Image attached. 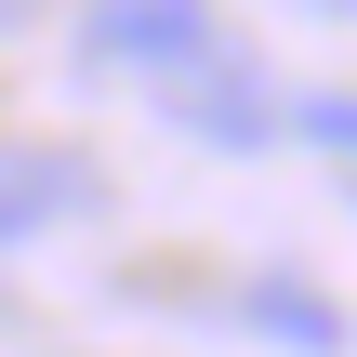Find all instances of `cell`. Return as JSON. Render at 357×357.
Wrapping results in <instances>:
<instances>
[{
    "mask_svg": "<svg viewBox=\"0 0 357 357\" xmlns=\"http://www.w3.org/2000/svg\"><path fill=\"white\" fill-rule=\"evenodd\" d=\"M79 53H93V66H132V79H159V93H172L199 53H225V26H212V13H185V0H119V13H93V26H79Z\"/></svg>",
    "mask_w": 357,
    "mask_h": 357,
    "instance_id": "cell-1",
    "label": "cell"
},
{
    "mask_svg": "<svg viewBox=\"0 0 357 357\" xmlns=\"http://www.w3.org/2000/svg\"><path fill=\"white\" fill-rule=\"evenodd\" d=\"M159 106H172V132H199V146H278V132H291L252 53H199V66H185Z\"/></svg>",
    "mask_w": 357,
    "mask_h": 357,
    "instance_id": "cell-2",
    "label": "cell"
},
{
    "mask_svg": "<svg viewBox=\"0 0 357 357\" xmlns=\"http://www.w3.org/2000/svg\"><path fill=\"white\" fill-rule=\"evenodd\" d=\"M66 212H93V159H66V146H0V238H40V225H66Z\"/></svg>",
    "mask_w": 357,
    "mask_h": 357,
    "instance_id": "cell-3",
    "label": "cell"
},
{
    "mask_svg": "<svg viewBox=\"0 0 357 357\" xmlns=\"http://www.w3.org/2000/svg\"><path fill=\"white\" fill-rule=\"evenodd\" d=\"M238 331H265V344L291 357H344V305L331 291H305V278H238V305H225Z\"/></svg>",
    "mask_w": 357,
    "mask_h": 357,
    "instance_id": "cell-4",
    "label": "cell"
},
{
    "mask_svg": "<svg viewBox=\"0 0 357 357\" xmlns=\"http://www.w3.org/2000/svg\"><path fill=\"white\" fill-rule=\"evenodd\" d=\"M291 132H305V146H331V159H357V93H305V106H291Z\"/></svg>",
    "mask_w": 357,
    "mask_h": 357,
    "instance_id": "cell-5",
    "label": "cell"
}]
</instances>
